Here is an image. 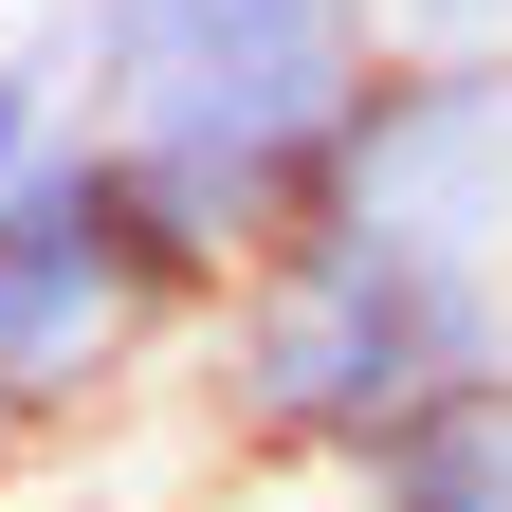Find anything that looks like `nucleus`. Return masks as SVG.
Returning <instances> with one entry per match:
<instances>
[{"instance_id": "20e7f679", "label": "nucleus", "mask_w": 512, "mask_h": 512, "mask_svg": "<svg viewBox=\"0 0 512 512\" xmlns=\"http://www.w3.org/2000/svg\"><path fill=\"white\" fill-rule=\"evenodd\" d=\"M311 512H512V366L439 384L421 421H384L366 458L311 494Z\"/></svg>"}, {"instance_id": "0eeeda50", "label": "nucleus", "mask_w": 512, "mask_h": 512, "mask_svg": "<svg viewBox=\"0 0 512 512\" xmlns=\"http://www.w3.org/2000/svg\"><path fill=\"white\" fill-rule=\"evenodd\" d=\"M37 458H55V421L19 403V384H0V512H37Z\"/></svg>"}, {"instance_id": "423d86ee", "label": "nucleus", "mask_w": 512, "mask_h": 512, "mask_svg": "<svg viewBox=\"0 0 512 512\" xmlns=\"http://www.w3.org/2000/svg\"><path fill=\"white\" fill-rule=\"evenodd\" d=\"M384 55H476V74H512V0H366Z\"/></svg>"}, {"instance_id": "7ed1b4c3", "label": "nucleus", "mask_w": 512, "mask_h": 512, "mask_svg": "<svg viewBox=\"0 0 512 512\" xmlns=\"http://www.w3.org/2000/svg\"><path fill=\"white\" fill-rule=\"evenodd\" d=\"M220 293H238V275L128 183L110 128H55L37 183L0 202V384H19L55 439L110 421V403H165Z\"/></svg>"}, {"instance_id": "39448f33", "label": "nucleus", "mask_w": 512, "mask_h": 512, "mask_svg": "<svg viewBox=\"0 0 512 512\" xmlns=\"http://www.w3.org/2000/svg\"><path fill=\"white\" fill-rule=\"evenodd\" d=\"M55 128H74V74H55V37L19 19V37H0V202L37 183V147H55Z\"/></svg>"}, {"instance_id": "f257e3e1", "label": "nucleus", "mask_w": 512, "mask_h": 512, "mask_svg": "<svg viewBox=\"0 0 512 512\" xmlns=\"http://www.w3.org/2000/svg\"><path fill=\"white\" fill-rule=\"evenodd\" d=\"M476 366H512V238L311 202L202 311L183 403H202V439H220L238 494H330L384 421H421L439 384H476Z\"/></svg>"}, {"instance_id": "f03ea898", "label": "nucleus", "mask_w": 512, "mask_h": 512, "mask_svg": "<svg viewBox=\"0 0 512 512\" xmlns=\"http://www.w3.org/2000/svg\"><path fill=\"white\" fill-rule=\"evenodd\" d=\"M37 37L74 74V128H110L128 183L220 275H256L311 220V183H330L348 110L384 74L366 0H37Z\"/></svg>"}]
</instances>
